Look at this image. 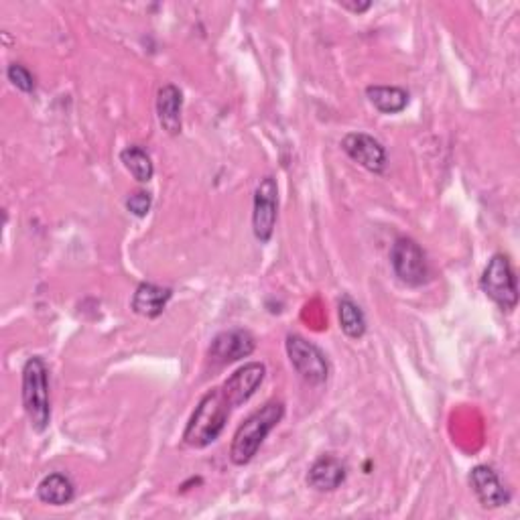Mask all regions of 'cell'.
Here are the masks:
<instances>
[{"mask_svg":"<svg viewBox=\"0 0 520 520\" xmlns=\"http://www.w3.org/2000/svg\"><path fill=\"white\" fill-rule=\"evenodd\" d=\"M285 348H287L291 366L305 382H309L313 386H321L328 382L330 362L313 342L305 340L303 336L291 334V336H287Z\"/></svg>","mask_w":520,"mask_h":520,"instance_id":"obj_5","label":"cell"},{"mask_svg":"<svg viewBox=\"0 0 520 520\" xmlns=\"http://www.w3.org/2000/svg\"><path fill=\"white\" fill-rule=\"evenodd\" d=\"M232 409L234 405L226 397L224 388L222 386L212 388L191 413L187 427L183 431V443L193 449H204L216 443L226 429Z\"/></svg>","mask_w":520,"mask_h":520,"instance_id":"obj_1","label":"cell"},{"mask_svg":"<svg viewBox=\"0 0 520 520\" xmlns=\"http://www.w3.org/2000/svg\"><path fill=\"white\" fill-rule=\"evenodd\" d=\"M181 112H183V94L177 86L165 84L157 92V118L161 128L167 135L177 137L183 128L181 122Z\"/></svg>","mask_w":520,"mask_h":520,"instance_id":"obj_13","label":"cell"},{"mask_svg":"<svg viewBox=\"0 0 520 520\" xmlns=\"http://www.w3.org/2000/svg\"><path fill=\"white\" fill-rule=\"evenodd\" d=\"M344 153L370 173H384L388 165V153L380 141L366 133H350L342 141Z\"/></svg>","mask_w":520,"mask_h":520,"instance_id":"obj_8","label":"cell"},{"mask_svg":"<svg viewBox=\"0 0 520 520\" xmlns=\"http://www.w3.org/2000/svg\"><path fill=\"white\" fill-rule=\"evenodd\" d=\"M256 350V340L248 330L234 328L228 332H222L214 338L210 346V360L216 366H226L232 362H238L242 358H248Z\"/></svg>","mask_w":520,"mask_h":520,"instance_id":"obj_9","label":"cell"},{"mask_svg":"<svg viewBox=\"0 0 520 520\" xmlns=\"http://www.w3.org/2000/svg\"><path fill=\"white\" fill-rule=\"evenodd\" d=\"M267 376V366L260 364V362H248L244 366H240L224 384V393L230 399V403L236 407L248 403L254 395L256 390L260 388V384L265 382Z\"/></svg>","mask_w":520,"mask_h":520,"instance_id":"obj_10","label":"cell"},{"mask_svg":"<svg viewBox=\"0 0 520 520\" xmlns=\"http://www.w3.org/2000/svg\"><path fill=\"white\" fill-rule=\"evenodd\" d=\"M366 98L382 114H399L409 106V92L399 86H368Z\"/></svg>","mask_w":520,"mask_h":520,"instance_id":"obj_16","label":"cell"},{"mask_svg":"<svg viewBox=\"0 0 520 520\" xmlns=\"http://www.w3.org/2000/svg\"><path fill=\"white\" fill-rule=\"evenodd\" d=\"M470 486L484 508H502L510 502V492L490 466H476L470 472Z\"/></svg>","mask_w":520,"mask_h":520,"instance_id":"obj_11","label":"cell"},{"mask_svg":"<svg viewBox=\"0 0 520 520\" xmlns=\"http://www.w3.org/2000/svg\"><path fill=\"white\" fill-rule=\"evenodd\" d=\"M279 218V185L277 179L267 175L254 189L252 206V232L260 244L271 242Z\"/></svg>","mask_w":520,"mask_h":520,"instance_id":"obj_6","label":"cell"},{"mask_svg":"<svg viewBox=\"0 0 520 520\" xmlns=\"http://www.w3.org/2000/svg\"><path fill=\"white\" fill-rule=\"evenodd\" d=\"M285 405L281 401H271L265 407L254 411L234 433L230 445V460L236 466H246L254 460L260 445L265 443L269 433L283 421Z\"/></svg>","mask_w":520,"mask_h":520,"instance_id":"obj_2","label":"cell"},{"mask_svg":"<svg viewBox=\"0 0 520 520\" xmlns=\"http://www.w3.org/2000/svg\"><path fill=\"white\" fill-rule=\"evenodd\" d=\"M37 496L43 504L49 506H65L70 504L76 496V486L74 482L65 476V474H49L45 476L39 486H37Z\"/></svg>","mask_w":520,"mask_h":520,"instance_id":"obj_15","label":"cell"},{"mask_svg":"<svg viewBox=\"0 0 520 520\" xmlns=\"http://www.w3.org/2000/svg\"><path fill=\"white\" fill-rule=\"evenodd\" d=\"M338 315H340V328L350 340L364 338L366 328H368L366 317H364V311L360 309V305L354 299L342 297L340 305H338Z\"/></svg>","mask_w":520,"mask_h":520,"instance_id":"obj_18","label":"cell"},{"mask_svg":"<svg viewBox=\"0 0 520 520\" xmlns=\"http://www.w3.org/2000/svg\"><path fill=\"white\" fill-rule=\"evenodd\" d=\"M7 78L17 90L25 94H31L35 90V76L25 68L23 63H11L7 70Z\"/></svg>","mask_w":520,"mask_h":520,"instance_id":"obj_19","label":"cell"},{"mask_svg":"<svg viewBox=\"0 0 520 520\" xmlns=\"http://www.w3.org/2000/svg\"><path fill=\"white\" fill-rule=\"evenodd\" d=\"M348 476L346 464L336 455H321V458L309 468L307 484L317 492H334L338 490Z\"/></svg>","mask_w":520,"mask_h":520,"instance_id":"obj_12","label":"cell"},{"mask_svg":"<svg viewBox=\"0 0 520 520\" xmlns=\"http://www.w3.org/2000/svg\"><path fill=\"white\" fill-rule=\"evenodd\" d=\"M340 7L342 9H346V11H352V13H356V15H360V13H366L370 7H372V3H340Z\"/></svg>","mask_w":520,"mask_h":520,"instance_id":"obj_21","label":"cell"},{"mask_svg":"<svg viewBox=\"0 0 520 520\" xmlns=\"http://www.w3.org/2000/svg\"><path fill=\"white\" fill-rule=\"evenodd\" d=\"M390 265L407 287H423L429 281V263L423 248L413 238H397L390 250Z\"/></svg>","mask_w":520,"mask_h":520,"instance_id":"obj_7","label":"cell"},{"mask_svg":"<svg viewBox=\"0 0 520 520\" xmlns=\"http://www.w3.org/2000/svg\"><path fill=\"white\" fill-rule=\"evenodd\" d=\"M23 409L33 431L43 433L51 423V393H49V370L41 356H33L23 366L21 384Z\"/></svg>","mask_w":520,"mask_h":520,"instance_id":"obj_3","label":"cell"},{"mask_svg":"<svg viewBox=\"0 0 520 520\" xmlns=\"http://www.w3.org/2000/svg\"><path fill=\"white\" fill-rule=\"evenodd\" d=\"M120 163L139 183H149L155 175V165L151 161V155L139 145H130V147L122 149Z\"/></svg>","mask_w":520,"mask_h":520,"instance_id":"obj_17","label":"cell"},{"mask_svg":"<svg viewBox=\"0 0 520 520\" xmlns=\"http://www.w3.org/2000/svg\"><path fill=\"white\" fill-rule=\"evenodd\" d=\"M173 291L169 287H161L155 283H141L130 301V307L137 315H143L147 319H157L171 301Z\"/></svg>","mask_w":520,"mask_h":520,"instance_id":"obj_14","label":"cell"},{"mask_svg":"<svg viewBox=\"0 0 520 520\" xmlns=\"http://www.w3.org/2000/svg\"><path fill=\"white\" fill-rule=\"evenodd\" d=\"M482 291L502 309L514 311L518 305V281L508 256L494 254L480 279Z\"/></svg>","mask_w":520,"mask_h":520,"instance_id":"obj_4","label":"cell"},{"mask_svg":"<svg viewBox=\"0 0 520 520\" xmlns=\"http://www.w3.org/2000/svg\"><path fill=\"white\" fill-rule=\"evenodd\" d=\"M153 206V195L149 191H135L133 195L126 198V210L137 216V218H145L151 212Z\"/></svg>","mask_w":520,"mask_h":520,"instance_id":"obj_20","label":"cell"}]
</instances>
